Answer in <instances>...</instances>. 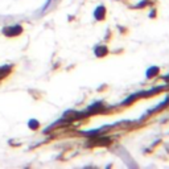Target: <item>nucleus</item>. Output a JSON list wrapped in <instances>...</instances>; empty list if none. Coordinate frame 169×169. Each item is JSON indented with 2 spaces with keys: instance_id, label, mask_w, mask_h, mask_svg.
Returning a JSON list of instances; mask_svg holds the SVG:
<instances>
[{
  "instance_id": "nucleus-1",
  "label": "nucleus",
  "mask_w": 169,
  "mask_h": 169,
  "mask_svg": "<svg viewBox=\"0 0 169 169\" xmlns=\"http://www.w3.org/2000/svg\"><path fill=\"white\" fill-rule=\"evenodd\" d=\"M21 32V28L20 27H13V28H5L4 29V33L5 35H8V36H13V35H17V33H20Z\"/></svg>"
}]
</instances>
